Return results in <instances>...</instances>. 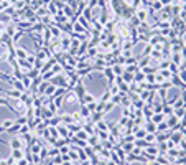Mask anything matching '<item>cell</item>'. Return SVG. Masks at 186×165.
Segmentation results:
<instances>
[{
  "label": "cell",
  "mask_w": 186,
  "mask_h": 165,
  "mask_svg": "<svg viewBox=\"0 0 186 165\" xmlns=\"http://www.w3.org/2000/svg\"><path fill=\"white\" fill-rule=\"evenodd\" d=\"M7 96H8V98H15V99H18V98H21V91H20V89H13V91H7Z\"/></svg>",
  "instance_id": "obj_1"
},
{
  "label": "cell",
  "mask_w": 186,
  "mask_h": 165,
  "mask_svg": "<svg viewBox=\"0 0 186 165\" xmlns=\"http://www.w3.org/2000/svg\"><path fill=\"white\" fill-rule=\"evenodd\" d=\"M10 147H12V149H20V147H21L20 139H18V137H13L12 140H10Z\"/></svg>",
  "instance_id": "obj_2"
},
{
  "label": "cell",
  "mask_w": 186,
  "mask_h": 165,
  "mask_svg": "<svg viewBox=\"0 0 186 165\" xmlns=\"http://www.w3.org/2000/svg\"><path fill=\"white\" fill-rule=\"evenodd\" d=\"M13 124H15L13 121H10V119H5V121L2 122V125H0V127H2L3 131H8V129H10V127H12Z\"/></svg>",
  "instance_id": "obj_3"
},
{
  "label": "cell",
  "mask_w": 186,
  "mask_h": 165,
  "mask_svg": "<svg viewBox=\"0 0 186 165\" xmlns=\"http://www.w3.org/2000/svg\"><path fill=\"white\" fill-rule=\"evenodd\" d=\"M12 157H13L15 160H20V158H23V154H21L20 149H13V150H12Z\"/></svg>",
  "instance_id": "obj_4"
},
{
  "label": "cell",
  "mask_w": 186,
  "mask_h": 165,
  "mask_svg": "<svg viewBox=\"0 0 186 165\" xmlns=\"http://www.w3.org/2000/svg\"><path fill=\"white\" fill-rule=\"evenodd\" d=\"M7 7H8V2H0V12H2V10H5Z\"/></svg>",
  "instance_id": "obj_5"
},
{
  "label": "cell",
  "mask_w": 186,
  "mask_h": 165,
  "mask_svg": "<svg viewBox=\"0 0 186 165\" xmlns=\"http://www.w3.org/2000/svg\"><path fill=\"white\" fill-rule=\"evenodd\" d=\"M138 18L140 20H145L147 18V13L145 12H138Z\"/></svg>",
  "instance_id": "obj_6"
}]
</instances>
